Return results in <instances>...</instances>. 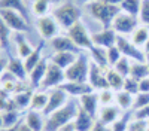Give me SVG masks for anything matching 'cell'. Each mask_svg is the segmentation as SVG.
Listing matches in <instances>:
<instances>
[{
    "label": "cell",
    "mask_w": 149,
    "mask_h": 131,
    "mask_svg": "<svg viewBox=\"0 0 149 131\" xmlns=\"http://www.w3.org/2000/svg\"><path fill=\"white\" fill-rule=\"evenodd\" d=\"M85 8L94 19H97L102 24L103 28H112V22H113L115 17L121 12L119 6L107 5V3H103V2H98V0L85 3Z\"/></svg>",
    "instance_id": "cell-1"
},
{
    "label": "cell",
    "mask_w": 149,
    "mask_h": 131,
    "mask_svg": "<svg viewBox=\"0 0 149 131\" xmlns=\"http://www.w3.org/2000/svg\"><path fill=\"white\" fill-rule=\"evenodd\" d=\"M79 106L74 103H67L64 107L55 110L49 116H46V122H45V131H58L60 128H63L69 122L74 121V118L78 115Z\"/></svg>",
    "instance_id": "cell-2"
},
{
    "label": "cell",
    "mask_w": 149,
    "mask_h": 131,
    "mask_svg": "<svg viewBox=\"0 0 149 131\" xmlns=\"http://www.w3.org/2000/svg\"><path fill=\"white\" fill-rule=\"evenodd\" d=\"M52 17L55 18V21L58 22V26L61 28L69 30L73 24H76L78 21H81L82 10H81V8L76 3L63 2L52 10Z\"/></svg>",
    "instance_id": "cell-3"
},
{
    "label": "cell",
    "mask_w": 149,
    "mask_h": 131,
    "mask_svg": "<svg viewBox=\"0 0 149 131\" xmlns=\"http://www.w3.org/2000/svg\"><path fill=\"white\" fill-rule=\"evenodd\" d=\"M90 64L91 63L88 61L86 55L79 54L78 58H76V61L64 70L66 80H69V82H88Z\"/></svg>",
    "instance_id": "cell-4"
},
{
    "label": "cell",
    "mask_w": 149,
    "mask_h": 131,
    "mask_svg": "<svg viewBox=\"0 0 149 131\" xmlns=\"http://www.w3.org/2000/svg\"><path fill=\"white\" fill-rule=\"evenodd\" d=\"M66 82V75H64V70L58 67L57 64H54L51 60L48 63V69H46V75L40 83L39 89H43V91H51L54 88H58L61 87L63 83Z\"/></svg>",
    "instance_id": "cell-5"
},
{
    "label": "cell",
    "mask_w": 149,
    "mask_h": 131,
    "mask_svg": "<svg viewBox=\"0 0 149 131\" xmlns=\"http://www.w3.org/2000/svg\"><path fill=\"white\" fill-rule=\"evenodd\" d=\"M0 18H2L6 26L15 33H27L30 30L29 21L24 18L19 12L12 9H0Z\"/></svg>",
    "instance_id": "cell-6"
},
{
    "label": "cell",
    "mask_w": 149,
    "mask_h": 131,
    "mask_svg": "<svg viewBox=\"0 0 149 131\" xmlns=\"http://www.w3.org/2000/svg\"><path fill=\"white\" fill-rule=\"evenodd\" d=\"M137 27H139L137 17L125 14V12H122V10L115 17L113 22H112V28L116 31V34H121V36L131 34Z\"/></svg>",
    "instance_id": "cell-7"
},
{
    "label": "cell",
    "mask_w": 149,
    "mask_h": 131,
    "mask_svg": "<svg viewBox=\"0 0 149 131\" xmlns=\"http://www.w3.org/2000/svg\"><path fill=\"white\" fill-rule=\"evenodd\" d=\"M116 46L119 48V51L124 57L130 58L131 61H140V63H145V58H146V54L143 49H140L139 46H136L131 40H128L125 36H121L118 34L116 37Z\"/></svg>",
    "instance_id": "cell-8"
},
{
    "label": "cell",
    "mask_w": 149,
    "mask_h": 131,
    "mask_svg": "<svg viewBox=\"0 0 149 131\" xmlns=\"http://www.w3.org/2000/svg\"><path fill=\"white\" fill-rule=\"evenodd\" d=\"M67 34L81 49H90V48L94 46L93 40H91V34L88 33V30H86V27L84 26L82 21H78L76 24H73L67 30Z\"/></svg>",
    "instance_id": "cell-9"
},
{
    "label": "cell",
    "mask_w": 149,
    "mask_h": 131,
    "mask_svg": "<svg viewBox=\"0 0 149 131\" xmlns=\"http://www.w3.org/2000/svg\"><path fill=\"white\" fill-rule=\"evenodd\" d=\"M36 30L40 34V37L43 40H51L55 36H58L60 26L52 15H46V17H42V18H37Z\"/></svg>",
    "instance_id": "cell-10"
},
{
    "label": "cell",
    "mask_w": 149,
    "mask_h": 131,
    "mask_svg": "<svg viewBox=\"0 0 149 131\" xmlns=\"http://www.w3.org/2000/svg\"><path fill=\"white\" fill-rule=\"evenodd\" d=\"M69 97L70 95L63 89V88H54L49 91V98H48V104L43 110V115L45 116H49L51 113H54L55 110L64 107L67 103H69Z\"/></svg>",
    "instance_id": "cell-11"
},
{
    "label": "cell",
    "mask_w": 149,
    "mask_h": 131,
    "mask_svg": "<svg viewBox=\"0 0 149 131\" xmlns=\"http://www.w3.org/2000/svg\"><path fill=\"white\" fill-rule=\"evenodd\" d=\"M49 45H51V48L54 49V52H74V54H81V48L74 43L72 39H70V36H55L54 39L49 40Z\"/></svg>",
    "instance_id": "cell-12"
},
{
    "label": "cell",
    "mask_w": 149,
    "mask_h": 131,
    "mask_svg": "<svg viewBox=\"0 0 149 131\" xmlns=\"http://www.w3.org/2000/svg\"><path fill=\"white\" fill-rule=\"evenodd\" d=\"M116 37H118V34L113 28H103L102 31H97V33L91 34L93 45L100 46V48H106V49L116 45Z\"/></svg>",
    "instance_id": "cell-13"
},
{
    "label": "cell",
    "mask_w": 149,
    "mask_h": 131,
    "mask_svg": "<svg viewBox=\"0 0 149 131\" xmlns=\"http://www.w3.org/2000/svg\"><path fill=\"white\" fill-rule=\"evenodd\" d=\"M122 116V110L116 104H109V106H102L100 110H98V115H97V121L102 122L107 127H110L115 121Z\"/></svg>",
    "instance_id": "cell-14"
},
{
    "label": "cell",
    "mask_w": 149,
    "mask_h": 131,
    "mask_svg": "<svg viewBox=\"0 0 149 131\" xmlns=\"http://www.w3.org/2000/svg\"><path fill=\"white\" fill-rule=\"evenodd\" d=\"M88 83L94 88V91H102V89H107V88H109L106 75L102 71V69L98 67L95 63H93V61H91V64H90Z\"/></svg>",
    "instance_id": "cell-15"
},
{
    "label": "cell",
    "mask_w": 149,
    "mask_h": 131,
    "mask_svg": "<svg viewBox=\"0 0 149 131\" xmlns=\"http://www.w3.org/2000/svg\"><path fill=\"white\" fill-rule=\"evenodd\" d=\"M78 100H79V106L85 112H88L90 115L97 118L98 110H100V100H98V94L95 91L82 95V97H79Z\"/></svg>",
    "instance_id": "cell-16"
},
{
    "label": "cell",
    "mask_w": 149,
    "mask_h": 131,
    "mask_svg": "<svg viewBox=\"0 0 149 131\" xmlns=\"http://www.w3.org/2000/svg\"><path fill=\"white\" fill-rule=\"evenodd\" d=\"M60 88H63L70 97H78V98L94 91V88L88 82H69V80H66Z\"/></svg>",
    "instance_id": "cell-17"
},
{
    "label": "cell",
    "mask_w": 149,
    "mask_h": 131,
    "mask_svg": "<svg viewBox=\"0 0 149 131\" xmlns=\"http://www.w3.org/2000/svg\"><path fill=\"white\" fill-rule=\"evenodd\" d=\"M73 122H74V128H76V131H91L93 127L97 122V118H94L88 112H85L79 106L78 115H76V118H74Z\"/></svg>",
    "instance_id": "cell-18"
},
{
    "label": "cell",
    "mask_w": 149,
    "mask_h": 131,
    "mask_svg": "<svg viewBox=\"0 0 149 131\" xmlns=\"http://www.w3.org/2000/svg\"><path fill=\"white\" fill-rule=\"evenodd\" d=\"M6 70L9 73H12L18 80H22L26 82L29 79V73L26 70V66H24V60L18 58V57H10L8 58V66H6Z\"/></svg>",
    "instance_id": "cell-19"
},
{
    "label": "cell",
    "mask_w": 149,
    "mask_h": 131,
    "mask_svg": "<svg viewBox=\"0 0 149 131\" xmlns=\"http://www.w3.org/2000/svg\"><path fill=\"white\" fill-rule=\"evenodd\" d=\"M24 122H26L33 131H45V122H46V116L42 112L31 110L29 109L24 115Z\"/></svg>",
    "instance_id": "cell-20"
},
{
    "label": "cell",
    "mask_w": 149,
    "mask_h": 131,
    "mask_svg": "<svg viewBox=\"0 0 149 131\" xmlns=\"http://www.w3.org/2000/svg\"><path fill=\"white\" fill-rule=\"evenodd\" d=\"M48 63H49V60L42 58V61L29 73V82H30V85H31L33 88L39 89L40 83H42V80H43V78H45V75H46Z\"/></svg>",
    "instance_id": "cell-21"
},
{
    "label": "cell",
    "mask_w": 149,
    "mask_h": 131,
    "mask_svg": "<svg viewBox=\"0 0 149 131\" xmlns=\"http://www.w3.org/2000/svg\"><path fill=\"white\" fill-rule=\"evenodd\" d=\"M79 54H74V52H54L52 57H51V61L54 64H57L58 67H61L63 70H66L67 67H70L74 61H76V58H78Z\"/></svg>",
    "instance_id": "cell-22"
},
{
    "label": "cell",
    "mask_w": 149,
    "mask_h": 131,
    "mask_svg": "<svg viewBox=\"0 0 149 131\" xmlns=\"http://www.w3.org/2000/svg\"><path fill=\"white\" fill-rule=\"evenodd\" d=\"M48 98H49V91L36 89L33 92V98H31V103H30V109L43 113L45 107L48 104Z\"/></svg>",
    "instance_id": "cell-23"
},
{
    "label": "cell",
    "mask_w": 149,
    "mask_h": 131,
    "mask_svg": "<svg viewBox=\"0 0 149 131\" xmlns=\"http://www.w3.org/2000/svg\"><path fill=\"white\" fill-rule=\"evenodd\" d=\"M33 92L30 88L29 89H24V91H19V92H15L12 94V98H14V103L17 106L18 110H24V109H30V103H31V98H33Z\"/></svg>",
    "instance_id": "cell-24"
},
{
    "label": "cell",
    "mask_w": 149,
    "mask_h": 131,
    "mask_svg": "<svg viewBox=\"0 0 149 131\" xmlns=\"http://www.w3.org/2000/svg\"><path fill=\"white\" fill-rule=\"evenodd\" d=\"M15 45H17V55H18V58H21V60H26V58L33 52V49H34V48L30 45V42L26 39L24 33H17Z\"/></svg>",
    "instance_id": "cell-25"
},
{
    "label": "cell",
    "mask_w": 149,
    "mask_h": 131,
    "mask_svg": "<svg viewBox=\"0 0 149 131\" xmlns=\"http://www.w3.org/2000/svg\"><path fill=\"white\" fill-rule=\"evenodd\" d=\"M43 48H45V43L43 42H40L39 45H37L34 49H33V52L24 60V66H26V70H27V73H30V71L39 64L40 61H42V51H43Z\"/></svg>",
    "instance_id": "cell-26"
},
{
    "label": "cell",
    "mask_w": 149,
    "mask_h": 131,
    "mask_svg": "<svg viewBox=\"0 0 149 131\" xmlns=\"http://www.w3.org/2000/svg\"><path fill=\"white\" fill-rule=\"evenodd\" d=\"M115 103H116V106L122 112H128L130 109H133L134 95L127 92V91H124V89H121V91L115 92Z\"/></svg>",
    "instance_id": "cell-27"
},
{
    "label": "cell",
    "mask_w": 149,
    "mask_h": 131,
    "mask_svg": "<svg viewBox=\"0 0 149 131\" xmlns=\"http://www.w3.org/2000/svg\"><path fill=\"white\" fill-rule=\"evenodd\" d=\"M90 54H91V60L93 63H95L98 67H109V61H107V49L106 48H100V46H93L90 48Z\"/></svg>",
    "instance_id": "cell-28"
},
{
    "label": "cell",
    "mask_w": 149,
    "mask_h": 131,
    "mask_svg": "<svg viewBox=\"0 0 149 131\" xmlns=\"http://www.w3.org/2000/svg\"><path fill=\"white\" fill-rule=\"evenodd\" d=\"M106 79H107V83H109V88L112 91L118 92V91H121L124 88V80H125V78L121 76L113 67L109 69V71L106 73Z\"/></svg>",
    "instance_id": "cell-29"
},
{
    "label": "cell",
    "mask_w": 149,
    "mask_h": 131,
    "mask_svg": "<svg viewBox=\"0 0 149 131\" xmlns=\"http://www.w3.org/2000/svg\"><path fill=\"white\" fill-rule=\"evenodd\" d=\"M130 36H131L130 40H131L136 46L143 48L145 43H146V40L149 39V27H146V26H139Z\"/></svg>",
    "instance_id": "cell-30"
},
{
    "label": "cell",
    "mask_w": 149,
    "mask_h": 131,
    "mask_svg": "<svg viewBox=\"0 0 149 131\" xmlns=\"http://www.w3.org/2000/svg\"><path fill=\"white\" fill-rule=\"evenodd\" d=\"M0 9H12V10H17L19 14L29 19V14H27V8L24 6L22 0H0Z\"/></svg>",
    "instance_id": "cell-31"
},
{
    "label": "cell",
    "mask_w": 149,
    "mask_h": 131,
    "mask_svg": "<svg viewBox=\"0 0 149 131\" xmlns=\"http://www.w3.org/2000/svg\"><path fill=\"white\" fill-rule=\"evenodd\" d=\"M51 0H33L31 3V12L33 15L37 18H42L46 17L48 12L51 10Z\"/></svg>",
    "instance_id": "cell-32"
},
{
    "label": "cell",
    "mask_w": 149,
    "mask_h": 131,
    "mask_svg": "<svg viewBox=\"0 0 149 131\" xmlns=\"http://www.w3.org/2000/svg\"><path fill=\"white\" fill-rule=\"evenodd\" d=\"M130 76L137 79V80H142L145 78L149 76V67L146 63H140V61H133L131 63V71H130Z\"/></svg>",
    "instance_id": "cell-33"
},
{
    "label": "cell",
    "mask_w": 149,
    "mask_h": 131,
    "mask_svg": "<svg viewBox=\"0 0 149 131\" xmlns=\"http://www.w3.org/2000/svg\"><path fill=\"white\" fill-rule=\"evenodd\" d=\"M2 116H3V124H5V128L17 127V125L21 122V119H19V116H21V110H18V109L2 112Z\"/></svg>",
    "instance_id": "cell-34"
},
{
    "label": "cell",
    "mask_w": 149,
    "mask_h": 131,
    "mask_svg": "<svg viewBox=\"0 0 149 131\" xmlns=\"http://www.w3.org/2000/svg\"><path fill=\"white\" fill-rule=\"evenodd\" d=\"M140 6H142V0H124V2L119 5V8H121L122 12L130 14L133 17H139Z\"/></svg>",
    "instance_id": "cell-35"
},
{
    "label": "cell",
    "mask_w": 149,
    "mask_h": 131,
    "mask_svg": "<svg viewBox=\"0 0 149 131\" xmlns=\"http://www.w3.org/2000/svg\"><path fill=\"white\" fill-rule=\"evenodd\" d=\"M131 63H133V61H131L130 58H127V57H124V55H122V58H121L119 61L113 66V69L118 71L121 76L128 78V76H130V71H131Z\"/></svg>",
    "instance_id": "cell-36"
},
{
    "label": "cell",
    "mask_w": 149,
    "mask_h": 131,
    "mask_svg": "<svg viewBox=\"0 0 149 131\" xmlns=\"http://www.w3.org/2000/svg\"><path fill=\"white\" fill-rule=\"evenodd\" d=\"M10 28L6 26V22L0 18V42H2L3 49H9L10 45Z\"/></svg>",
    "instance_id": "cell-37"
},
{
    "label": "cell",
    "mask_w": 149,
    "mask_h": 131,
    "mask_svg": "<svg viewBox=\"0 0 149 131\" xmlns=\"http://www.w3.org/2000/svg\"><path fill=\"white\" fill-rule=\"evenodd\" d=\"M97 94H98V100H100V106L113 104V101H115V91H112L110 88H107V89L97 91Z\"/></svg>",
    "instance_id": "cell-38"
},
{
    "label": "cell",
    "mask_w": 149,
    "mask_h": 131,
    "mask_svg": "<svg viewBox=\"0 0 149 131\" xmlns=\"http://www.w3.org/2000/svg\"><path fill=\"white\" fill-rule=\"evenodd\" d=\"M128 125H130V113L125 112L118 121H115L110 125L112 131H128Z\"/></svg>",
    "instance_id": "cell-39"
},
{
    "label": "cell",
    "mask_w": 149,
    "mask_h": 131,
    "mask_svg": "<svg viewBox=\"0 0 149 131\" xmlns=\"http://www.w3.org/2000/svg\"><path fill=\"white\" fill-rule=\"evenodd\" d=\"M149 104V92H137L134 95V103H133V110L143 109L145 106Z\"/></svg>",
    "instance_id": "cell-40"
},
{
    "label": "cell",
    "mask_w": 149,
    "mask_h": 131,
    "mask_svg": "<svg viewBox=\"0 0 149 131\" xmlns=\"http://www.w3.org/2000/svg\"><path fill=\"white\" fill-rule=\"evenodd\" d=\"M121 58H122V54H121L119 48H118L116 45L107 48V61H109V66H110V67H113Z\"/></svg>",
    "instance_id": "cell-41"
},
{
    "label": "cell",
    "mask_w": 149,
    "mask_h": 131,
    "mask_svg": "<svg viewBox=\"0 0 149 131\" xmlns=\"http://www.w3.org/2000/svg\"><path fill=\"white\" fill-rule=\"evenodd\" d=\"M122 89L127 91V92H130V94H133V95H136V94L139 92V80L134 79V78H131V76L125 78V80H124V88H122Z\"/></svg>",
    "instance_id": "cell-42"
},
{
    "label": "cell",
    "mask_w": 149,
    "mask_h": 131,
    "mask_svg": "<svg viewBox=\"0 0 149 131\" xmlns=\"http://www.w3.org/2000/svg\"><path fill=\"white\" fill-rule=\"evenodd\" d=\"M139 19H140V22L143 24V26L149 27V0H142Z\"/></svg>",
    "instance_id": "cell-43"
},
{
    "label": "cell",
    "mask_w": 149,
    "mask_h": 131,
    "mask_svg": "<svg viewBox=\"0 0 149 131\" xmlns=\"http://www.w3.org/2000/svg\"><path fill=\"white\" fill-rule=\"evenodd\" d=\"M149 130V124L148 121H142V119H133L130 121V125H128V131H146Z\"/></svg>",
    "instance_id": "cell-44"
},
{
    "label": "cell",
    "mask_w": 149,
    "mask_h": 131,
    "mask_svg": "<svg viewBox=\"0 0 149 131\" xmlns=\"http://www.w3.org/2000/svg\"><path fill=\"white\" fill-rule=\"evenodd\" d=\"M134 118L136 119H142V121H149V104L145 106L143 109L134 110Z\"/></svg>",
    "instance_id": "cell-45"
},
{
    "label": "cell",
    "mask_w": 149,
    "mask_h": 131,
    "mask_svg": "<svg viewBox=\"0 0 149 131\" xmlns=\"http://www.w3.org/2000/svg\"><path fill=\"white\" fill-rule=\"evenodd\" d=\"M139 92H149V76L139 80Z\"/></svg>",
    "instance_id": "cell-46"
},
{
    "label": "cell",
    "mask_w": 149,
    "mask_h": 131,
    "mask_svg": "<svg viewBox=\"0 0 149 131\" xmlns=\"http://www.w3.org/2000/svg\"><path fill=\"white\" fill-rule=\"evenodd\" d=\"M91 131H112V128L97 121V122H95V125L93 127V130H91Z\"/></svg>",
    "instance_id": "cell-47"
},
{
    "label": "cell",
    "mask_w": 149,
    "mask_h": 131,
    "mask_svg": "<svg viewBox=\"0 0 149 131\" xmlns=\"http://www.w3.org/2000/svg\"><path fill=\"white\" fill-rule=\"evenodd\" d=\"M6 66H8V60H5V58H2V57H0V76H2V75L5 73Z\"/></svg>",
    "instance_id": "cell-48"
},
{
    "label": "cell",
    "mask_w": 149,
    "mask_h": 131,
    "mask_svg": "<svg viewBox=\"0 0 149 131\" xmlns=\"http://www.w3.org/2000/svg\"><path fill=\"white\" fill-rule=\"evenodd\" d=\"M98 2H103V3H107V5H113V6H119L124 0H98Z\"/></svg>",
    "instance_id": "cell-49"
},
{
    "label": "cell",
    "mask_w": 149,
    "mask_h": 131,
    "mask_svg": "<svg viewBox=\"0 0 149 131\" xmlns=\"http://www.w3.org/2000/svg\"><path fill=\"white\" fill-rule=\"evenodd\" d=\"M17 131H33L26 122H24V121H21V124L18 125V128H17Z\"/></svg>",
    "instance_id": "cell-50"
},
{
    "label": "cell",
    "mask_w": 149,
    "mask_h": 131,
    "mask_svg": "<svg viewBox=\"0 0 149 131\" xmlns=\"http://www.w3.org/2000/svg\"><path fill=\"white\" fill-rule=\"evenodd\" d=\"M143 51H145V54L149 52V39L146 40V43H145V46H143Z\"/></svg>",
    "instance_id": "cell-51"
},
{
    "label": "cell",
    "mask_w": 149,
    "mask_h": 131,
    "mask_svg": "<svg viewBox=\"0 0 149 131\" xmlns=\"http://www.w3.org/2000/svg\"><path fill=\"white\" fill-rule=\"evenodd\" d=\"M5 128V124H3V116H2V112H0V131Z\"/></svg>",
    "instance_id": "cell-52"
},
{
    "label": "cell",
    "mask_w": 149,
    "mask_h": 131,
    "mask_svg": "<svg viewBox=\"0 0 149 131\" xmlns=\"http://www.w3.org/2000/svg\"><path fill=\"white\" fill-rule=\"evenodd\" d=\"M19 124H21V122H19ZM19 124H18V125H19ZM18 125H17V127H12V128H3L2 131H17V128H18Z\"/></svg>",
    "instance_id": "cell-53"
},
{
    "label": "cell",
    "mask_w": 149,
    "mask_h": 131,
    "mask_svg": "<svg viewBox=\"0 0 149 131\" xmlns=\"http://www.w3.org/2000/svg\"><path fill=\"white\" fill-rule=\"evenodd\" d=\"M145 63L148 64V67H149V52L146 54V58H145Z\"/></svg>",
    "instance_id": "cell-54"
},
{
    "label": "cell",
    "mask_w": 149,
    "mask_h": 131,
    "mask_svg": "<svg viewBox=\"0 0 149 131\" xmlns=\"http://www.w3.org/2000/svg\"><path fill=\"white\" fill-rule=\"evenodd\" d=\"M78 2H84V3H90V2H95V0H78Z\"/></svg>",
    "instance_id": "cell-55"
},
{
    "label": "cell",
    "mask_w": 149,
    "mask_h": 131,
    "mask_svg": "<svg viewBox=\"0 0 149 131\" xmlns=\"http://www.w3.org/2000/svg\"><path fill=\"white\" fill-rule=\"evenodd\" d=\"M3 49V46H2V42H0V51H2Z\"/></svg>",
    "instance_id": "cell-56"
},
{
    "label": "cell",
    "mask_w": 149,
    "mask_h": 131,
    "mask_svg": "<svg viewBox=\"0 0 149 131\" xmlns=\"http://www.w3.org/2000/svg\"><path fill=\"white\" fill-rule=\"evenodd\" d=\"M51 2H60V0H51Z\"/></svg>",
    "instance_id": "cell-57"
},
{
    "label": "cell",
    "mask_w": 149,
    "mask_h": 131,
    "mask_svg": "<svg viewBox=\"0 0 149 131\" xmlns=\"http://www.w3.org/2000/svg\"><path fill=\"white\" fill-rule=\"evenodd\" d=\"M0 89H2V82H0Z\"/></svg>",
    "instance_id": "cell-58"
},
{
    "label": "cell",
    "mask_w": 149,
    "mask_h": 131,
    "mask_svg": "<svg viewBox=\"0 0 149 131\" xmlns=\"http://www.w3.org/2000/svg\"><path fill=\"white\" fill-rule=\"evenodd\" d=\"M146 131H149V130H146Z\"/></svg>",
    "instance_id": "cell-59"
},
{
    "label": "cell",
    "mask_w": 149,
    "mask_h": 131,
    "mask_svg": "<svg viewBox=\"0 0 149 131\" xmlns=\"http://www.w3.org/2000/svg\"><path fill=\"white\" fill-rule=\"evenodd\" d=\"M148 124H149V121H148Z\"/></svg>",
    "instance_id": "cell-60"
}]
</instances>
